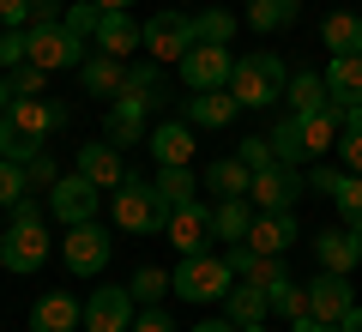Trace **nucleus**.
I'll return each mask as SVG.
<instances>
[{
  "label": "nucleus",
  "instance_id": "obj_1",
  "mask_svg": "<svg viewBox=\"0 0 362 332\" xmlns=\"http://www.w3.org/2000/svg\"><path fill=\"white\" fill-rule=\"evenodd\" d=\"M49 254H54V242H49V224H42V205L25 193V200L13 205L6 236H0V266L6 272H42Z\"/></svg>",
  "mask_w": 362,
  "mask_h": 332
},
{
  "label": "nucleus",
  "instance_id": "obj_2",
  "mask_svg": "<svg viewBox=\"0 0 362 332\" xmlns=\"http://www.w3.org/2000/svg\"><path fill=\"white\" fill-rule=\"evenodd\" d=\"M284 85H290V67L284 55H235V73H230V97L242 109H272V103H284Z\"/></svg>",
  "mask_w": 362,
  "mask_h": 332
},
{
  "label": "nucleus",
  "instance_id": "obj_3",
  "mask_svg": "<svg viewBox=\"0 0 362 332\" xmlns=\"http://www.w3.org/2000/svg\"><path fill=\"white\" fill-rule=\"evenodd\" d=\"M109 217H115V230H127V236H157L169 224V205H163V193H157V181L127 176L109 193Z\"/></svg>",
  "mask_w": 362,
  "mask_h": 332
},
{
  "label": "nucleus",
  "instance_id": "obj_4",
  "mask_svg": "<svg viewBox=\"0 0 362 332\" xmlns=\"http://www.w3.org/2000/svg\"><path fill=\"white\" fill-rule=\"evenodd\" d=\"M169 278H175V296L181 302H223V296L235 290V266L223 254H181V266L169 272Z\"/></svg>",
  "mask_w": 362,
  "mask_h": 332
},
{
  "label": "nucleus",
  "instance_id": "obj_5",
  "mask_svg": "<svg viewBox=\"0 0 362 332\" xmlns=\"http://www.w3.org/2000/svg\"><path fill=\"white\" fill-rule=\"evenodd\" d=\"M109 254H115V242H109V230L90 217V224H73V230L61 236V260L73 278H97V272L109 266Z\"/></svg>",
  "mask_w": 362,
  "mask_h": 332
},
{
  "label": "nucleus",
  "instance_id": "obj_6",
  "mask_svg": "<svg viewBox=\"0 0 362 332\" xmlns=\"http://www.w3.org/2000/svg\"><path fill=\"white\" fill-rule=\"evenodd\" d=\"M181 85L187 91H230V73H235V55L223 42H194V49L175 61Z\"/></svg>",
  "mask_w": 362,
  "mask_h": 332
},
{
  "label": "nucleus",
  "instance_id": "obj_7",
  "mask_svg": "<svg viewBox=\"0 0 362 332\" xmlns=\"http://www.w3.org/2000/svg\"><path fill=\"white\" fill-rule=\"evenodd\" d=\"M25 42H30V61H37L42 73L85 67V37H78V30H66V25H30Z\"/></svg>",
  "mask_w": 362,
  "mask_h": 332
},
{
  "label": "nucleus",
  "instance_id": "obj_8",
  "mask_svg": "<svg viewBox=\"0 0 362 332\" xmlns=\"http://www.w3.org/2000/svg\"><path fill=\"white\" fill-rule=\"evenodd\" d=\"M42 205L61 217V230H73V224H90V217H97V205H103V188H90V181L73 169V176H61L49 193H42Z\"/></svg>",
  "mask_w": 362,
  "mask_h": 332
},
{
  "label": "nucleus",
  "instance_id": "obj_9",
  "mask_svg": "<svg viewBox=\"0 0 362 332\" xmlns=\"http://www.w3.org/2000/svg\"><path fill=\"white\" fill-rule=\"evenodd\" d=\"M199 42V30H194V13H157V18H145V55L151 61H181V55Z\"/></svg>",
  "mask_w": 362,
  "mask_h": 332
},
{
  "label": "nucleus",
  "instance_id": "obj_10",
  "mask_svg": "<svg viewBox=\"0 0 362 332\" xmlns=\"http://www.w3.org/2000/svg\"><path fill=\"white\" fill-rule=\"evenodd\" d=\"M157 103L151 97H133V91H121V97H109V121H103V139L109 145H145V133L157 127L151 121Z\"/></svg>",
  "mask_w": 362,
  "mask_h": 332
},
{
  "label": "nucleus",
  "instance_id": "obj_11",
  "mask_svg": "<svg viewBox=\"0 0 362 332\" xmlns=\"http://www.w3.org/2000/svg\"><path fill=\"white\" fill-rule=\"evenodd\" d=\"M90 49L127 61L133 49H145V25H139L133 13H121V6H103V13H97V25H90Z\"/></svg>",
  "mask_w": 362,
  "mask_h": 332
},
{
  "label": "nucleus",
  "instance_id": "obj_12",
  "mask_svg": "<svg viewBox=\"0 0 362 332\" xmlns=\"http://www.w3.org/2000/svg\"><path fill=\"white\" fill-rule=\"evenodd\" d=\"M163 242L175 248V254H206V242H211V205H206V200L175 205L169 224H163Z\"/></svg>",
  "mask_w": 362,
  "mask_h": 332
},
{
  "label": "nucleus",
  "instance_id": "obj_13",
  "mask_svg": "<svg viewBox=\"0 0 362 332\" xmlns=\"http://www.w3.org/2000/svg\"><path fill=\"white\" fill-rule=\"evenodd\" d=\"M247 200H254V212H296V200H302V169H290V164L259 169L254 188H247Z\"/></svg>",
  "mask_w": 362,
  "mask_h": 332
},
{
  "label": "nucleus",
  "instance_id": "obj_14",
  "mask_svg": "<svg viewBox=\"0 0 362 332\" xmlns=\"http://www.w3.org/2000/svg\"><path fill=\"white\" fill-rule=\"evenodd\" d=\"M133 314H139V302H133V290H90L85 302V332H133Z\"/></svg>",
  "mask_w": 362,
  "mask_h": 332
},
{
  "label": "nucleus",
  "instance_id": "obj_15",
  "mask_svg": "<svg viewBox=\"0 0 362 332\" xmlns=\"http://www.w3.org/2000/svg\"><path fill=\"white\" fill-rule=\"evenodd\" d=\"M350 308H356V290H350L344 272H320V278H308V314H314V320L338 326Z\"/></svg>",
  "mask_w": 362,
  "mask_h": 332
},
{
  "label": "nucleus",
  "instance_id": "obj_16",
  "mask_svg": "<svg viewBox=\"0 0 362 332\" xmlns=\"http://www.w3.org/2000/svg\"><path fill=\"white\" fill-rule=\"evenodd\" d=\"M145 151L157 157V169H187L194 164V127L187 121H157L145 133Z\"/></svg>",
  "mask_w": 362,
  "mask_h": 332
},
{
  "label": "nucleus",
  "instance_id": "obj_17",
  "mask_svg": "<svg viewBox=\"0 0 362 332\" xmlns=\"http://www.w3.org/2000/svg\"><path fill=\"white\" fill-rule=\"evenodd\" d=\"M314 260H320V272H356L362 266V230H350V224H338V230H320L314 236Z\"/></svg>",
  "mask_w": 362,
  "mask_h": 332
},
{
  "label": "nucleus",
  "instance_id": "obj_18",
  "mask_svg": "<svg viewBox=\"0 0 362 332\" xmlns=\"http://www.w3.org/2000/svg\"><path fill=\"white\" fill-rule=\"evenodd\" d=\"M78 176L90 181V188H103V193H115L121 181H127V164H121V145H109V139H97V145H78Z\"/></svg>",
  "mask_w": 362,
  "mask_h": 332
},
{
  "label": "nucleus",
  "instance_id": "obj_19",
  "mask_svg": "<svg viewBox=\"0 0 362 332\" xmlns=\"http://www.w3.org/2000/svg\"><path fill=\"white\" fill-rule=\"evenodd\" d=\"M302 242L296 212H254V230H247V248L254 254H290Z\"/></svg>",
  "mask_w": 362,
  "mask_h": 332
},
{
  "label": "nucleus",
  "instance_id": "obj_20",
  "mask_svg": "<svg viewBox=\"0 0 362 332\" xmlns=\"http://www.w3.org/2000/svg\"><path fill=\"white\" fill-rule=\"evenodd\" d=\"M235 115H242V103L230 91H187L181 97V121L187 127H230Z\"/></svg>",
  "mask_w": 362,
  "mask_h": 332
},
{
  "label": "nucleus",
  "instance_id": "obj_21",
  "mask_svg": "<svg viewBox=\"0 0 362 332\" xmlns=\"http://www.w3.org/2000/svg\"><path fill=\"white\" fill-rule=\"evenodd\" d=\"M85 326V302H73L66 290H42L30 308V332H78Z\"/></svg>",
  "mask_w": 362,
  "mask_h": 332
},
{
  "label": "nucleus",
  "instance_id": "obj_22",
  "mask_svg": "<svg viewBox=\"0 0 362 332\" xmlns=\"http://www.w3.org/2000/svg\"><path fill=\"white\" fill-rule=\"evenodd\" d=\"M326 97H332L338 109H356V103H362V49L326 61Z\"/></svg>",
  "mask_w": 362,
  "mask_h": 332
},
{
  "label": "nucleus",
  "instance_id": "obj_23",
  "mask_svg": "<svg viewBox=\"0 0 362 332\" xmlns=\"http://www.w3.org/2000/svg\"><path fill=\"white\" fill-rule=\"evenodd\" d=\"M78 85H85V97H121V85H127V61H115V55H85V67H78Z\"/></svg>",
  "mask_w": 362,
  "mask_h": 332
},
{
  "label": "nucleus",
  "instance_id": "obj_24",
  "mask_svg": "<svg viewBox=\"0 0 362 332\" xmlns=\"http://www.w3.org/2000/svg\"><path fill=\"white\" fill-rule=\"evenodd\" d=\"M266 314H272V296H266V284H247V278H235V290L223 296V320H235V326H266Z\"/></svg>",
  "mask_w": 362,
  "mask_h": 332
},
{
  "label": "nucleus",
  "instance_id": "obj_25",
  "mask_svg": "<svg viewBox=\"0 0 362 332\" xmlns=\"http://www.w3.org/2000/svg\"><path fill=\"white\" fill-rule=\"evenodd\" d=\"M338 121H344L338 103H326V109L302 115V151H308V164H314V157H326V151H338Z\"/></svg>",
  "mask_w": 362,
  "mask_h": 332
},
{
  "label": "nucleus",
  "instance_id": "obj_26",
  "mask_svg": "<svg viewBox=\"0 0 362 332\" xmlns=\"http://www.w3.org/2000/svg\"><path fill=\"white\" fill-rule=\"evenodd\" d=\"M247 188H254V169L235 151L218 157V164H206V193H218V200H247Z\"/></svg>",
  "mask_w": 362,
  "mask_h": 332
},
{
  "label": "nucleus",
  "instance_id": "obj_27",
  "mask_svg": "<svg viewBox=\"0 0 362 332\" xmlns=\"http://www.w3.org/2000/svg\"><path fill=\"white\" fill-rule=\"evenodd\" d=\"M247 230H254V200H218L211 205V242H247Z\"/></svg>",
  "mask_w": 362,
  "mask_h": 332
},
{
  "label": "nucleus",
  "instance_id": "obj_28",
  "mask_svg": "<svg viewBox=\"0 0 362 332\" xmlns=\"http://www.w3.org/2000/svg\"><path fill=\"white\" fill-rule=\"evenodd\" d=\"M296 18H302V0H247L242 25L259 30V37H272V30H290Z\"/></svg>",
  "mask_w": 362,
  "mask_h": 332
},
{
  "label": "nucleus",
  "instance_id": "obj_29",
  "mask_svg": "<svg viewBox=\"0 0 362 332\" xmlns=\"http://www.w3.org/2000/svg\"><path fill=\"white\" fill-rule=\"evenodd\" d=\"M284 103H290V115H314V109H326V73H290L284 85Z\"/></svg>",
  "mask_w": 362,
  "mask_h": 332
},
{
  "label": "nucleus",
  "instance_id": "obj_30",
  "mask_svg": "<svg viewBox=\"0 0 362 332\" xmlns=\"http://www.w3.org/2000/svg\"><path fill=\"white\" fill-rule=\"evenodd\" d=\"M320 42H326L332 55H356V49H362V18L344 13V6L326 13V18H320Z\"/></svg>",
  "mask_w": 362,
  "mask_h": 332
},
{
  "label": "nucleus",
  "instance_id": "obj_31",
  "mask_svg": "<svg viewBox=\"0 0 362 332\" xmlns=\"http://www.w3.org/2000/svg\"><path fill=\"white\" fill-rule=\"evenodd\" d=\"M266 139H272V157H278V164H290V169L308 164V151H302V115H284Z\"/></svg>",
  "mask_w": 362,
  "mask_h": 332
},
{
  "label": "nucleus",
  "instance_id": "obj_32",
  "mask_svg": "<svg viewBox=\"0 0 362 332\" xmlns=\"http://www.w3.org/2000/svg\"><path fill=\"white\" fill-rule=\"evenodd\" d=\"M127 290H133V302H139V308H157L163 296H175V278H169L163 266H139Z\"/></svg>",
  "mask_w": 362,
  "mask_h": 332
},
{
  "label": "nucleus",
  "instance_id": "obj_33",
  "mask_svg": "<svg viewBox=\"0 0 362 332\" xmlns=\"http://www.w3.org/2000/svg\"><path fill=\"white\" fill-rule=\"evenodd\" d=\"M332 205H338V217H344L350 230H362V176L338 169V181H332Z\"/></svg>",
  "mask_w": 362,
  "mask_h": 332
},
{
  "label": "nucleus",
  "instance_id": "obj_34",
  "mask_svg": "<svg viewBox=\"0 0 362 332\" xmlns=\"http://www.w3.org/2000/svg\"><path fill=\"white\" fill-rule=\"evenodd\" d=\"M338 157H344L350 176H362V103L344 109V121H338Z\"/></svg>",
  "mask_w": 362,
  "mask_h": 332
},
{
  "label": "nucleus",
  "instance_id": "obj_35",
  "mask_svg": "<svg viewBox=\"0 0 362 332\" xmlns=\"http://www.w3.org/2000/svg\"><path fill=\"white\" fill-rule=\"evenodd\" d=\"M194 30H199V42H223V49H230V37L242 30V18L223 13V6H206V13H194Z\"/></svg>",
  "mask_w": 362,
  "mask_h": 332
},
{
  "label": "nucleus",
  "instance_id": "obj_36",
  "mask_svg": "<svg viewBox=\"0 0 362 332\" xmlns=\"http://www.w3.org/2000/svg\"><path fill=\"white\" fill-rule=\"evenodd\" d=\"M157 193H163V205L175 212V205H187L199 193V176L194 169H157Z\"/></svg>",
  "mask_w": 362,
  "mask_h": 332
},
{
  "label": "nucleus",
  "instance_id": "obj_37",
  "mask_svg": "<svg viewBox=\"0 0 362 332\" xmlns=\"http://www.w3.org/2000/svg\"><path fill=\"white\" fill-rule=\"evenodd\" d=\"M266 296H272V314H284V320H302V314H308V284H296V278H278Z\"/></svg>",
  "mask_w": 362,
  "mask_h": 332
},
{
  "label": "nucleus",
  "instance_id": "obj_38",
  "mask_svg": "<svg viewBox=\"0 0 362 332\" xmlns=\"http://www.w3.org/2000/svg\"><path fill=\"white\" fill-rule=\"evenodd\" d=\"M121 91H133V97H151V103H157V97H163V61H133Z\"/></svg>",
  "mask_w": 362,
  "mask_h": 332
},
{
  "label": "nucleus",
  "instance_id": "obj_39",
  "mask_svg": "<svg viewBox=\"0 0 362 332\" xmlns=\"http://www.w3.org/2000/svg\"><path fill=\"white\" fill-rule=\"evenodd\" d=\"M6 85H13V97H42L49 73H42L37 61H18V67H6Z\"/></svg>",
  "mask_w": 362,
  "mask_h": 332
},
{
  "label": "nucleus",
  "instance_id": "obj_40",
  "mask_svg": "<svg viewBox=\"0 0 362 332\" xmlns=\"http://www.w3.org/2000/svg\"><path fill=\"white\" fill-rule=\"evenodd\" d=\"M30 193V181H25V164H13V157H0V205L13 212L18 200Z\"/></svg>",
  "mask_w": 362,
  "mask_h": 332
},
{
  "label": "nucleus",
  "instance_id": "obj_41",
  "mask_svg": "<svg viewBox=\"0 0 362 332\" xmlns=\"http://www.w3.org/2000/svg\"><path fill=\"white\" fill-rule=\"evenodd\" d=\"M25 181H30V193H49L54 181H61V169H54V157H49V151H37V157L25 164Z\"/></svg>",
  "mask_w": 362,
  "mask_h": 332
},
{
  "label": "nucleus",
  "instance_id": "obj_42",
  "mask_svg": "<svg viewBox=\"0 0 362 332\" xmlns=\"http://www.w3.org/2000/svg\"><path fill=\"white\" fill-rule=\"evenodd\" d=\"M97 13H103L97 0H73V6H66V18H61V25H66V30H78V37L90 42V25H97Z\"/></svg>",
  "mask_w": 362,
  "mask_h": 332
},
{
  "label": "nucleus",
  "instance_id": "obj_43",
  "mask_svg": "<svg viewBox=\"0 0 362 332\" xmlns=\"http://www.w3.org/2000/svg\"><path fill=\"white\" fill-rule=\"evenodd\" d=\"M235 157H242V164L254 169V176H259V169H272V164H278V157H272V139H242V145H235Z\"/></svg>",
  "mask_w": 362,
  "mask_h": 332
},
{
  "label": "nucleus",
  "instance_id": "obj_44",
  "mask_svg": "<svg viewBox=\"0 0 362 332\" xmlns=\"http://www.w3.org/2000/svg\"><path fill=\"white\" fill-rule=\"evenodd\" d=\"M18 61H30L25 30H0V73H6V67H18Z\"/></svg>",
  "mask_w": 362,
  "mask_h": 332
},
{
  "label": "nucleus",
  "instance_id": "obj_45",
  "mask_svg": "<svg viewBox=\"0 0 362 332\" xmlns=\"http://www.w3.org/2000/svg\"><path fill=\"white\" fill-rule=\"evenodd\" d=\"M0 30H30V0H0Z\"/></svg>",
  "mask_w": 362,
  "mask_h": 332
},
{
  "label": "nucleus",
  "instance_id": "obj_46",
  "mask_svg": "<svg viewBox=\"0 0 362 332\" xmlns=\"http://www.w3.org/2000/svg\"><path fill=\"white\" fill-rule=\"evenodd\" d=\"M133 332H175V320H169L163 308H139V314H133Z\"/></svg>",
  "mask_w": 362,
  "mask_h": 332
},
{
  "label": "nucleus",
  "instance_id": "obj_47",
  "mask_svg": "<svg viewBox=\"0 0 362 332\" xmlns=\"http://www.w3.org/2000/svg\"><path fill=\"white\" fill-rule=\"evenodd\" d=\"M61 0H30V25H61Z\"/></svg>",
  "mask_w": 362,
  "mask_h": 332
},
{
  "label": "nucleus",
  "instance_id": "obj_48",
  "mask_svg": "<svg viewBox=\"0 0 362 332\" xmlns=\"http://www.w3.org/2000/svg\"><path fill=\"white\" fill-rule=\"evenodd\" d=\"M332 181H338V169H314V176H308V188H320V193H332Z\"/></svg>",
  "mask_w": 362,
  "mask_h": 332
},
{
  "label": "nucleus",
  "instance_id": "obj_49",
  "mask_svg": "<svg viewBox=\"0 0 362 332\" xmlns=\"http://www.w3.org/2000/svg\"><path fill=\"white\" fill-rule=\"evenodd\" d=\"M194 332H242V326H235V320H199Z\"/></svg>",
  "mask_w": 362,
  "mask_h": 332
},
{
  "label": "nucleus",
  "instance_id": "obj_50",
  "mask_svg": "<svg viewBox=\"0 0 362 332\" xmlns=\"http://www.w3.org/2000/svg\"><path fill=\"white\" fill-rule=\"evenodd\" d=\"M296 332H338V326H326V320H314V314H302V320H296Z\"/></svg>",
  "mask_w": 362,
  "mask_h": 332
},
{
  "label": "nucleus",
  "instance_id": "obj_51",
  "mask_svg": "<svg viewBox=\"0 0 362 332\" xmlns=\"http://www.w3.org/2000/svg\"><path fill=\"white\" fill-rule=\"evenodd\" d=\"M338 332H362V308H350V314L338 320Z\"/></svg>",
  "mask_w": 362,
  "mask_h": 332
},
{
  "label": "nucleus",
  "instance_id": "obj_52",
  "mask_svg": "<svg viewBox=\"0 0 362 332\" xmlns=\"http://www.w3.org/2000/svg\"><path fill=\"white\" fill-rule=\"evenodd\" d=\"M13 109V85H6V73H0V115Z\"/></svg>",
  "mask_w": 362,
  "mask_h": 332
},
{
  "label": "nucleus",
  "instance_id": "obj_53",
  "mask_svg": "<svg viewBox=\"0 0 362 332\" xmlns=\"http://www.w3.org/2000/svg\"><path fill=\"white\" fill-rule=\"evenodd\" d=\"M97 6H121V13H133V0H97Z\"/></svg>",
  "mask_w": 362,
  "mask_h": 332
},
{
  "label": "nucleus",
  "instance_id": "obj_54",
  "mask_svg": "<svg viewBox=\"0 0 362 332\" xmlns=\"http://www.w3.org/2000/svg\"><path fill=\"white\" fill-rule=\"evenodd\" d=\"M242 332H266V326H242Z\"/></svg>",
  "mask_w": 362,
  "mask_h": 332
}]
</instances>
